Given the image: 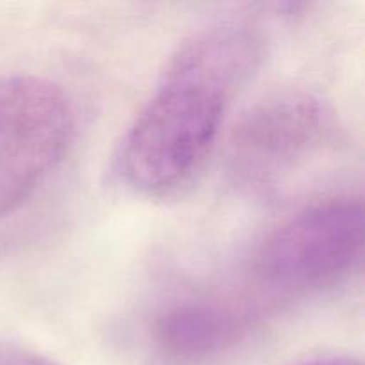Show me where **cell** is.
Here are the masks:
<instances>
[{"mask_svg":"<svg viewBox=\"0 0 365 365\" xmlns=\"http://www.w3.org/2000/svg\"><path fill=\"white\" fill-rule=\"evenodd\" d=\"M259 57V36L239 21L189 39L123 135L116 155L120 180L146 198L185 191L205 168Z\"/></svg>","mask_w":365,"mask_h":365,"instance_id":"1","label":"cell"},{"mask_svg":"<svg viewBox=\"0 0 365 365\" xmlns=\"http://www.w3.org/2000/svg\"><path fill=\"white\" fill-rule=\"evenodd\" d=\"M365 214L360 198H334L307 207L260 245L253 269L260 285L284 296L337 285L360 269Z\"/></svg>","mask_w":365,"mask_h":365,"instance_id":"2","label":"cell"},{"mask_svg":"<svg viewBox=\"0 0 365 365\" xmlns=\"http://www.w3.org/2000/svg\"><path fill=\"white\" fill-rule=\"evenodd\" d=\"M66 93L34 75L0 78V217L21 205L73 143Z\"/></svg>","mask_w":365,"mask_h":365,"instance_id":"3","label":"cell"},{"mask_svg":"<svg viewBox=\"0 0 365 365\" xmlns=\"http://www.w3.org/2000/svg\"><path fill=\"white\" fill-rule=\"evenodd\" d=\"M328 130L327 107L303 89L271 93L235 125L227 150L232 180L245 189H266L312 155Z\"/></svg>","mask_w":365,"mask_h":365,"instance_id":"4","label":"cell"},{"mask_svg":"<svg viewBox=\"0 0 365 365\" xmlns=\"http://www.w3.org/2000/svg\"><path fill=\"white\" fill-rule=\"evenodd\" d=\"M245 317L214 302H185L160 316L155 337L178 360H203L234 346L245 331Z\"/></svg>","mask_w":365,"mask_h":365,"instance_id":"5","label":"cell"},{"mask_svg":"<svg viewBox=\"0 0 365 365\" xmlns=\"http://www.w3.org/2000/svg\"><path fill=\"white\" fill-rule=\"evenodd\" d=\"M0 365H57L53 360L18 346L0 344Z\"/></svg>","mask_w":365,"mask_h":365,"instance_id":"6","label":"cell"},{"mask_svg":"<svg viewBox=\"0 0 365 365\" xmlns=\"http://www.w3.org/2000/svg\"><path fill=\"white\" fill-rule=\"evenodd\" d=\"M291 365H364V362L353 355H339V353H330V355L309 356V359L298 360V362H294Z\"/></svg>","mask_w":365,"mask_h":365,"instance_id":"7","label":"cell"}]
</instances>
